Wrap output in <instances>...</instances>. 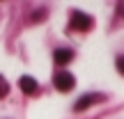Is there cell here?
<instances>
[{
  "label": "cell",
  "mask_w": 124,
  "mask_h": 119,
  "mask_svg": "<svg viewBox=\"0 0 124 119\" xmlns=\"http://www.w3.org/2000/svg\"><path fill=\"white\" fill-rule=\"evenodd\" d=\"M92 25H94V21H92V16L90 14H85V12H71V21H69V30H76V32H87V30H92Z\"/></svg>",
  "instance_id": "obj_1"
},
{
  "label": "cell",
  "mask_w": 124,
  "mask_h": 119,
  "mask_svg": "<svg viewBox=\"0 0 124 119\" xmlns=\"http://www.w3.org/2000/svg\"><path fill=\"white\" fill-rule=\"evenodd\" d=\"M53 85H55L58 92H71L74 85H76V78L69 73V71H58L55 78H53Z\"/></svg>",
  "instance_id": "obj_2"
},
{
  "label": "cell",
  "mask_w": 124,
  "mask_h": 119,
  "mask_svg": "<svg viewBox=\"0 0 124 119\" xmlns=\"http://www.w3.org/2000/svg\"><path fill=\"white\" fill-rule=\"evenodd\" d=\"M103 94H97V92H92V94H85V96H80L78 101H76V105H74V110L76 112H80V110H87L90 105H94V103H99V101H103Z\"/></svg>",
  "instance_id": "obj_3"
},
{
  "label": "cell",
  "mask_w": 124,
  "mask_h": 119,
  "mask_svg": "<svg viewBox=\"0 0 124 119\" xmlns=\"http://www.w3.org/2000/svg\"><path fill=\"white\" fill-rule=\"evenodd\" d=\"M53 60H55L58 66H67L71 60H74V50H71V48H58L53 53Z\"/></svg>",
  "instance_id": "obj_4"
},
{
  "label": "cell",
  "mask_w": 124,
  "mask_h": 119,
  "mask_svg": "<svg viewBox=\"0 0 124 119\" xmlns=\"http://www.w3.org/2000/svg\"><path fill=\"white\" fill-rule=\"evenodd\" d=\"M18 85H21V89H23V94H28V96H32V94H37V80L35 78H30V76H23L21 80H18Z\"/></svg>",
  "instance_id": "obj_5"
},
{
  "label": "cell",
  "mask_w": 124,
  "mask_h": 119,
  "mask_svg": "<svg viewBox=\"0 0 124 119\" xmlns=\"http://www.w3.org/2000/svg\"><path fill=\"white\" fill-rule=\"evenodd\" d=\"M7 94H9V85H7V80L0 76V98H5Z\"/></svg>",
  "instance_id": "obj_6"
},
{
  "label": "cell",
  "mask_w": 124,
  "mask_h": 119,
  "mask_svg": "<svg viewBox=\"0 0 124 119\" xmlns=\"http://www.w3.org/2000/svg\"><path fill=\"white\" fill-rule=\"evenodd\" d=\"M115 66H117V71H120V73L124 76V55H120V57L115 60Z\"/></svg>",
  "instance_id": "obj_7"
}]
</instances>
